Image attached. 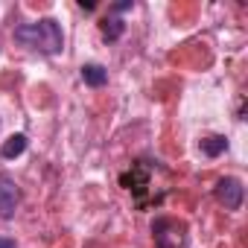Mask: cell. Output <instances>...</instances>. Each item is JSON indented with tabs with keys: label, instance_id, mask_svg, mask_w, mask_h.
I'll return each instance as SVG.
<instances>
[{
	"label": "cell",
	"instance_id": "cell-1",
	"mask_svg": "<svg viewBox=\"0 0 248 248\" xmlns=\"http://www.w3.org/2000/svg\"><path fill=\"white\" fill-rule=\"evenodd\" d=\"M15 41H21V44L30 47V50H38V53L53 56V53L62 50L64 35H62L59 21L41 18V21H35V24H21V27L15 30Z\"/></svg>",
	"mask_w": 248,
	"mask_h": 248
},
{
	"label": "cell",
	"instance_id": "cell-2",
	"mask_svg": "<svg viewBox=\"0 0 248 248\" xmlns=\"http://www.w3.org/2000/svg\"><path fill=\"white\" fill-rule=\"evenodd\" d=\"M184 231L187 228L178 219H170V216H161L152 225V236H155L158 248H181L184 245Z\"/></svg>",
	"mask_w": 248,
	"mask_h": 248
},
{
	"label": "cell",
	"instance_id": "cell-3",
	"mask_svg": "<svg viewBox=\"0 0 248 248\" xmlns=\"http://www.w3.org/2000/svg\"><path fill=\"white\" fill-rule=\"evenodd\" d=\"M18 202H21V190H18L15 178L0 172V219H12Z\"/></svg>",
	"mask_w": 248,
	"mask_h": 248
},
{
	"label": "cell",
	"instance_id": "cell-4",
	"mask_svg": "<svg viewBox=\"0 0 248 248\" xmlns=\"http://www.w3.org/2000/svg\"><path fill=\"white\" fill-rule=\"evenodd\" d=\"M216 202L225 204L228 210H236L242 204V184L236 178H222L216 184Z\"/></svg>",
	"mask_w": 248,
	"mask_h": 248
},
{
	"label": "cell",
	"instance_id": "cell-5",
	"mask_svg": "<svg viewBox=\"0 0 248 248\" xmlns=\"http://www.w3.org/2000/svg\"><path fill=\"white\" fill-rule=\"evenodd\" d=\"M120 184L126 187V190H135V193L140 196V193L149 187V175H146V170H143V167H135L132 172H126V175L120 178Z\"/></svg>",
	"mask_w": 248,
	"mask_h": 248
},
{
	"label": "cell",
	"instance_id": "cell-6",
	"mask_svg": "<svg viewBox=\"0 0 248 248\" xmlns=\"http://www.w3.org/2000/svg\"><path fill=\"white\" fill-rule=\"evenodd\" d=\"M82 79H85V85H91V88H102L105 82H108V70L102 67V64H82Z\"/></svg>",
	"mask_w": 248,
	"mask_h": 248
},
{
	"label": "cell",
	"instance_id": "cell-7",
	"mask_svg": "<svg viewBox=\"0 0 248 248\" xmlns=\"http://www.w3.org/2000/svg\"><path fill=\"white\" fill-rule=\"evenodd\" d=\"M225 149H228V140H225L222 135H210V138L202 140V152H204L207 158H219Z\"/></svg>",
	"mask_w": 248,
	"mask_h": 248
},
{
	"label": "cell",
	"instance_id": "cell-8",
	"mask_svg": "<svg viewBox=\"0 0 248 248\" xmlns=\"http://www.w3.org/2000/svg\"><path fill=\"white\" fill-rule=\"evenodd\" d=\"M24 149H27V135H12L3 143L0 155H3V158H18V155H24Z\"/></svg>",
	"mask_w": 248,
	"mask_h": 248
},
{
	"label": "cell",
	"instance_id": "cell-9",
	"mask_svg": "<svg viewBox=\"0 0 248 248\" xmlns=\"http://www.w3.org/2000/svg\"><path fill=\"white\" fill-rule=\"evenodd\" d=\"M99 30H102V35H105L108 41H117V38H120L123 32H126V24H123L120 18H102Z\"/></svg>",
	"mask_w": 248,
	"mask_h": 248
},
{
	"label": "cell",
	"instance_id": "cell-10",
	"mask_svg": "<svg viewBox=\"0 0 248 248\" xmlns=\"http://www.w3.org/2000/svg\"><path fill=\"white\" fill-rule=\"evenodd\" d=\"M132 9V0H123V3H114V12H126Z\"/></svg>",
	"mask_w": 248,
	"mask_h": 248
},
{
	"label": "cell",
	"instance_id": "cell-11",
	"mask_svg": "<svg viewBox=\"0 0 248 248\" xmlns=\"http://www.w3.org/2000/svg\"><path fill=\"white\" fill-rule=\"evenodd\" d=\"M0 248H18V245H15V239H9V236H0Z\"/></svg>",
	"mask_w": 248,
	"mask_h": 248
},
{
	"label": "cell",
	"instance_id": "cell-12",
	"mask_svg": "<svg viewBox=\"0 0 248 248\" xmlns=\"http://www.w3.org/2000/svg\"><path fill=\"white\" fill-rule=\"evenodd\" d=\"M79 6H82L85 12H91V9H96V3H93V0H79Z\"/></svg>",
	"mask_w": 248,
	"mask_h": 248
}]
</instances>
